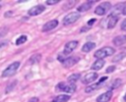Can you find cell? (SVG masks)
<instances>
[{"label":"cell","mask_w":126,"mask_h":102,"mask_svg":"<svg viewBox=\"0 0 126 102\" xmlns=\"http://www.w3.org/2000/svg\"><path fill=\"white\" fill-rule=\"evenodd\" d=\"M114 52H115L114 48H112V47H110V46H105V47H102V48L96 50V51L94 52V56L95 58H97V59H101V60H102V59L105 58V57H108V56L113 55Z\"/></svg>","instance_id":"1"},{"label":"cell","mask_w":126,"mask_h":102,"mask_svg":"<svg viewBox=\"0 0 126 102\" xmlns=\"http://www.w3.org/2000/svg\"><path fill=\"white\" fill-rule=\"evenodd\" d=\"M20 68V62H14L11 65H9L2 73V76L3 77H7V76H14L16 74V72L18 71V69Z\"/></svg>","instance_id":"2"},{"label":"cell","mask_w":126,"mask_h":102,"mask_svg":"<svg viewBox=\"0 0 126 102\" xmlns=\"http://www.w3.org/2000/svg\"><path fill=\"white\" fill-rule=\"evenodd\" d=\"M80 19V14L75 12V13H69L68 15H66L63 19V25L64 26H69L75 22H77Z\"/></svg>","instance_id":"3"},{"label":"cell","mask_w":126,"mask_h":102,"mask_svg":"<svg viewBox=\"0 0 126 102\" xmlns=\"http://www.w3.org/2000/svg\"><path fill=\"white\" fill-rule=\"evenodd\" d=\"M59 90H62L66 93H73L76 90V85L74 83H65V82H59L56 86Z\"/></svg>","instance_id":"4"},{"label":"cell","mask_w":126,"mask_h":102,"mask_svg":"<svg viewBox=\"0 0 126 102\" xmlns=\"http://www.w3.org/2000/svg\"><path fill=\"white\" fill-rule=\"evenodd\" d=\"M110 8H111V4L109 2H103L94 9V13L98 16H102L105 13H107L110 10Z\"/></svg>","instance_id":"5"},{"label":"cell","mask_w":126,"mask_h":102,"mask_svg":"<svg viewBox=\"0 0 126 102\" xmlns=\"http://www.w3.org/2000/svg\"><path fill=\"white\" fill-rule=\"evenodd\" d=\"M79 62V57H75V56H71L68 58H65L62 61V65L64 68H70L73 67L75 64H77Z\"/></svg>","instance_id":"6"},{"label":"cell","mask_w":126,"mask_h":102,"mask_svg":"<svg viewBox=\"0 0 126 102\" xmlns=\"http://www.w3.org/2000/svg\"><path fill=\"white\" fill-rule=\"evenodd\" d=\"M77 46H78V41L77 40H71L65 44L63 53L64 54H70L77 48Z\"/></svg>","instance_id":"7"},{"label":"cell","mask_w":126,"mask_h":102,"mask_svg":"<svg viewBox=\"0 0 126 102\" xmlns=\"http://www.w3.org/2000/svg\"><path fill=\"white\" fill-rule=\"evenodd\" d=\"M44 10H45V8H44L43 5H35V6L32 7V8L29 10L28 14H29L30 16H37V15L41 14Z\"/></svg>","instance_id":"8"},{"label":"cell","mask_w":126,"mask_h":102,"mask_svg":"<svg viewBox=\"0 0 126 102\" xmlns=\"http://www.w3.org/2000/svg\"><path fill=\"white\" fill-rule=\"evenodd\" d=\"M97 74L96 73H88V74H86L84 76H83V78H82V82L83 83H91V82H93V81H94L96 78H97Z\"/></svg>","instance_id":"9"},{"label":"cell","mask_w":126,"mask_h":102,"mask_svg":"<svg viewBox=\"0 0 126 102\" xmlns=\"http://www.w3.org/2000/svg\"><path fill=\"white\" fill-rule=\"evenodd\" d=\"M112 97V91L111 90H108L102 94H100L97 99H96V102H108Z\"/></svg>","instance_id":"10"},{"label":"cell","mask_w":126,"mask_h":102,"mask_svg":"<svg viewBox=\"0 0 126 102\" xmlns=\"http://www.w3.org/2000/svg\"><path fill=\"white\" fill-rule=\"evenodd\" d=\"M57 26H58V21H57V20H51V21L47 22V23L42 26V31L51 30V29L55 28Z\"/></svg>","instance_id":"11"},{"label":"cell","mask_w":126,"mask_h":102,"mask_svg":"<svg viewBox=\"0 0 126 102\" xmlns=\"http://www.w3.org/2000/svg\"><path fill=\"white\" fill-rule=\"evenodd\" d=\"M112 42L115 46H121L126 42V35H118L113 38Z\"/></svg>","instance_id":"12"},{"label":"cell","mask_w":126,"mask_h":102,"mask_svg":"<svg viewBox=\"0 0 126 102\" xmlns=\"http://www.w3.org/2000/svg\"><path fill=\"white\" fill-rule=\"evenodd\" d=\"M104 64H105V62L103 61V60H101V59H97L93 65H92V70H94V71H98V70H100L103 66H104Z\"/></svg>","instance_id":"13"},{"label":"cell","mask_w":126,"mask_h":102,"mask_svg":"<svg viewBox=\"0 0 126 102\" xmlns=\"http://www.w3.org/2000/svg\"><path fill=\"white\" fill-rule=\"evenodd\" d=\"M94 3V1H89V2H86L84 3L83 5L79 6L78 7V12H86V11H89L91 8H92V4Z\"/></svg>","instance_id":"14"},{"label":"cell","mask_w":126,"mask_h":102,"mask_svg":"<svg viewBox=\"0 0 126 102\" xmlns=\"http://www.w3.org/2000/svg\"><path fill=\"white\" fill-rule=\"evenodd\" d=\"M123 5H124V4H117V5L114 7V9H113V11H112V13H111L110 16L118 17V16H117L118 14L123 13V9H124V7H125V6H123Z\"/></svg>","instance_id":"15"},{"label":"cell","mask_w":126,"mask_h":102,"mask_svg":"<svg viewBox=\"0 0 126 102\" xmlns=\"http://www.w3.org/2000/svg\"><path fill=\"white\" fill-rule=\"evenodd\" d=\"M69 99H70L69 95H67V94H60V95L56 96L52 100V102H67V101H69Z\"/></svg>","instance_id":"16"},{"label":"cell","mask_w":126,"mask_h":102,"mask_svg":"<svg viewBox=\"0 0 126 102\" xmlns=\"http://www.w3.org/2000/svg\"><path fill=\"white\" fill-rule=\"evenodd\" d=\"M117 21H118V17L110 16L108 19V23H107V28H113L116 26Z\"/></svg>","instance_id":"17"},{"label":"cell","mask_w":126,"mask_h":102,"mask_svg":"<svg viewBox=\"0 0 126 102\" xmlns=\"http://www.w3.org/2000/svg\"><path fill=\"white\" fill-rule=\"evenodd\" d=\"M94 47H95V43H94V42H87V43H85V44L83 45L82 51L87 53V52H90L91 50H93Z\"/></svg>","instance_id":"18"},{"label":"cell","mask_w":126,"mask_h":102,"mask_svg":"<svg viewBox=\"0 0 126 102\" xmlns=\"http://www.w3.org/2000/svg\"><path fill=\"white\" fill-rule=\"evenodd\" d=\"M100 85H101V84H99L98 82H97V83H92L91 85H89V86H87V87H86L85 91H86L87 93H90V92L94 91L95 89H97V88H98Z\"/></svg>","instance_id":"19"},{"label":"cell","mask_w":126,"mask_h":102,"mask_svg":"<svg viewBox=\"0 0 126 102\" xmlns=\"http://www.w3.org/2000/svg\"><path fill=\"white\" fill-rule=\"evenodd\" d=\"M121 84H122V80H121L120 78H116V79H114V80L110 83L109 87H110V89H115V88H118Z\"/></svg>","instance_id":"20"},{"label":"cell","mask_w":126,"mask_h":102,"mask_svg":"<svg viewBox=\"0 0 126 102\" xmlns=\"http://www.w3.org/2000/svg\"><path fill=\"white\" fill-rule=\"evenodd\" d=\"M79 78H80V74H73V75H71V76L67 78V80H68L70 83H75Z\"/></svg>","instance_id":"21"},{"label":"cell","mask_w":126,"mask_h":102,"mask_svg":"<svg viewBox=\"0 0 126 102\" xmlns=\"http://www.w3.org/2000/svg\"><path fill=\"white\" fill-rule=\"evenodd\" d=\"M41 56L39 54H34L30 58V64H34V63H38L40 60Z\"/></svg>","instance_id":"22"},{"label":"cell","mask_w":126,"mask_h":102,"mask_svg":"<svg viewBox=\"0 0 126 102\" xmlns=\"http://www.w3.org/2000/svg\"><path fill=\"white\" fill-rule=\"evenodd\" d=\"M27 39H28V37H27L26 35H21L19 38H17V40H16V44H17V45L23 44V43H25V42L27 41Z\"/></svg>","instance_id":"23"},{"label":"cell","mask_w":126,"mask_h":102,"mask_svg":"<svg viewBox=\"0 0 126 102\" xmlns=\"http://www.w3.org/2000/svg\"><path fill=\"white\" fill-rule=\"evenodd\" d=\"M75 3H76V1H68V2L63 6V10H68V9H70V8H73L74 5H75Z\"/></svg>","instance_id":"24"},{"label":"cell","mask_w":126,"mask_h":102,"mask_svg":"<svg viewBox=\"0 0 126 102\" xmlns=\"http://www.w3.org/2000/svg\"><path fill=\"white\" fill-rule=\"evenodd\" d=\"M57 3H59V0H46L47 5H55Z\"/></svg>","instance_id":"25"},{"label":"cell","mask_w":126,"mask_h":102,"mask_svg":"<svg viewBox=\"0 0 126 102\" xmlns=\"http://www.w3.org/2000/svg\"><path fill=\"white\" fill-rule=\"evenodd\" d=\"M114 71H115V66H109V67L106 69L105 73L109 74V73H112V72H114Z\"/></svg>","instance_id":"26"},{"label":"cell","mask_w":126,"mask_h":102,"mask_svg":"<svg viewBox=\"0 0 126 102\" xmlns=\"http://www.w3.org/2000/svg\"><path fill=\"white\" fill-rule=\"evenodd\" d=\"M123 57H124V54H119L118 56H116V57H114L112 61H113V62H117V61H119L120 59H122Z\"/></svg>","instance_id":"27"},{"label":"cell","mask_w":126,"mask_h":102,"mask_svg":"<svg viewBox=\"0 0 126 102\" xmlns=\"http://www.w3.org/2000/svg\"><path fill=\"white\" fill-rule=\"evenodd\" d=\"M121 29H123V30H126V19L122 22V24H121Z\"/></svg>","instance_id":"28"},{"label":"cell","mask_w":126,"mask_h":102,"mask_svg":"<svg viewBox=\"0 0 126 102\" xmlns=\"http://www.w3.org/2000/svg\"><path fill=\"white\" fill-rule=\"evenodd\" d=\"M28 102H38V98H37V97H32V98H31Z\"/></svg>","instance_id":"29"},{"label":"cell","mask_w":126,"mask_h":102,"mask_svg":"<svg viewBox=\"0 0 126 102\" xmlns=\"http://www.w3.org/2000/svg\"><path fill=\"white\" fill-rule=\"evenodd\" d=\"M106 79H107V76H103V77H101V78H100V80L98 81V83H99V84H101V83H102L104 80H106Z\"/></svg>","instance_id":"30"},{"label":"cell","mask_w":126,"mask_h":102,"mask_svg":"<svg viewBox=\"0 0 126 102\" xmlns=\"http://www.w3.org/2000/svg\"><path fill=\"white\" fill-rule=\"evenodd\" d=\"M95 21H96L95 19H92V20H90V21H89V23H88V25H89V26H92V25H93V24H94V23Z\"/></svg>","instance_id":"31"},{"label":"cell","mask_w":126,"mask_h":102,"mask_svg":"<svg viewBox=\"0 0 126 102\" xmlns=\"http://www.w3.org/2000/svg\"><path fill=\"white\" fill-rule=\"evenodd\" d=\"M9 16H12V12H7V14H5V17H9Z\"/></svg>","instance_id":"32"},{"label":"cell","mask_w":126,"mask_h":102,"mask_svg":"<svg viewBox=\"0 0 126 102\" xmlns=\"http://www.w3.org/2000/svg\"><path fill=\"white\" fill-rule=\"evenodd\" d=\"M123 14L124 15H126V6L124 7V9H123Z\"/></svg>","instance_id":"33"},{"label":"cell","mask_w":126,"mask_h":102,"mask_svg":"<svg viewBox=\"0 0 126 102\" xmlns=\"http://www.w3.org/2000/svg\"><path fill=\"white\" fill-rule=\"evenodd\" d=\"M125 100H126V95H125Z\"/></svg>","instance_id":"34"},{"label":"cell","mask_w":126,"mask_h":102,"mask_svg":"<svg viewBox=\"0 0 126 102\" xmlns=\"http://www.w3.org/2000/svg\"><path fill=\"white\" fill-rule=\"evenodd\" d=\"M0 9H1V5H0Z\"/></svg>","instance_id":"35"}]
</instances>
